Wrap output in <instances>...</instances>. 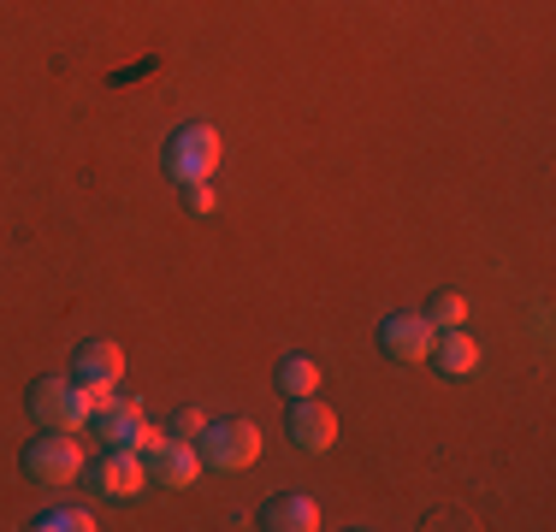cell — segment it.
<instances>
[{
    "label": "cell",
    "mask_w": 556,
    "mask_h": 532,
    "mask_svg": "<svg viewBox=\"0 0 556 532\" xmlns=\"http://www.w3.org/2000/svg\"><path fill=\"white\" fill-rule=\"evenodd\" d=\"M137 456H142V468H149V485H161V491H190L195 479H202V456H195L190 438L149 432Z\"/></svg>",
    "instance_id": "cell-2"
},
{
    "label": "cell",
    "mask_w": 556,
    "mask_h": 532,
    "mask_svg": "<svg viewBox=\"0 0 556 532\" xmlns=\"http://www.w3.org/2000/svg\"><path fill=\"white\" fill-rule=\"evenodd\" d=\"M290 438H296V449H308V456H326V449L338 444V415L326 403H314V396H296V408H290Z\"/></svg>",
    "instance_id": "cell-9"
},
{
    "label": "cell",
    "mask_w": 556,
    "mask_h": 532,
    "mask_svg": "<svg viewBox=\"0 0 556 532\" xmlns=\"http://www.w3.org/2000/svg\"><path fill=\"white\" fill-rule=\"evenodd\" d=\"M89 426H96V438L108 449H142V438L154 432L149 420H142V403H125V396H101L96 415H89Z\"/></svg>",
    "instance_id": "cell-7"
},
{
    "label": "cell",
    "mask_w": 556,
    "mask_h": 532,
    "mask_svg": "<svg viewBox=\"0 0 556 532\" xmlns=\"http://www.w3.org/2000/svg\"><path fill=\"white\" fill-rule=\"evenodd\" d=\"M30 415L42 432H89V415H96V396L77 379H36L30 384Z\"/></svg>",
    "instance_id": "cell-1"
},
{
    "label": "cell",
    "mask_w": 556,
    "mask_h": 532,
    "mask_svg": "<svg viewBox=\"0 0 556 532\" xmlns=\"http://www.w3.org/2000/svg\"><path fill=\"white\" fill-rule=\"evenodd\" d=\"M427 319H432V331H456V326H468V302H462L456 290H439V296L427 302Z\"/></svg>",
    "instance_id": "cell-14"
},
{
    "label": "cell",
    "mask_w": 556,
    "mask_h": 532,
    "mask_svg": "<svg viewBox=\"0 0 556 532\" xmlns=\"http://www.w3.org/2000/svg\"><path fill=\"white\" fill-rule=\"evenodd\" d=\"M314 391H320V362L314 355H285L278 362V396L296 403V396H314Z\"/></svg>",
    "instance_id": "cell-13"
},
{
    "label": "cell",
    "mask_w": 556,
    "mask_h": 532,
    "mask_svg": "<svg viewBox=\"0 0 556 532\" xmlns=\"http://www.w3.org/2000/svg\"><path fill=\"white\" fill-rule=\"evenodd\" d=\"M432 367L444 372V379H468L473 367H480V343L468 338V331H439V338H432V355H427Z\"/></svg>",
    "instance_id": "cell-12"
},
{
    "label": "cell",
    "mask_w": 556,
    "mask_h": 532,
    "mask_svg": "<svg viewBox=\"0 0 556 532\" xmlns=\"http://www.w3.org/2000/svg\"><path fill=\"white\" fill-rule=\"evenodd\" d=\"M195 456H202V468H214V473H237V468H249V461L261 456V432L249 420H207L202 426V438H195Z\"/></svg>",
    "instance_id": "cell-4"
},
{
    "label": "cell",
    "mask_w": 556,
    "mask_h": 532,
    "mask_svg": "<svg viewBox=\"0 0 556 532\" xmlns=\"http://www.w3.org/2000/svg\"><path fill=\"white\" fill-rule=\"evenodd\" d=\"M184 207H190V213H214V190H207V178L202 183H184Z\"/></svg>",
    "instance_id": "cell-17"
},
{
    "label": "cell",
    "mask_w": 556,
    "mask_h": 532,
    "mask_svg": "<svg viewBox=\"0 0 556 532\" xmlns=\"http://www.w3.org/2000/svg\"><path fill=\"white\" fill-rule=\"evenodd\" d=\"M30 527H36V532H89V527H96V515H89V509H72V503H65V509H42Z\"/></svg>",
    "instance_id": "cell-15"
},
{
    "label": "cell",
    "mask_w": 556,
    "mask_h": 532,
    "mask_svg": "<svg viewBox=\"0 0 556 532\" xmlns=\"http://www.w3.org/2000/svg\"><path fill=\"white\" fill-rule=\"evenodd\" d=\"M261 527L267 532H314L320 527V503L302 497V491H278V497H267V509H261Z\"/></svg>",
    "instance_id": "cell-11"
},
{
    "label": "cell",
    "mask_w": 556,
    "mask_h": 532,
    "mask_svg": "<svg viewBox=\"0 0 556 532\" xmlns=\"http://www.w3.org/2000/svg\"><path fill=\"white\" fill-rule=\"evenodd\" d=\"M219 130L214 125H184V130H172V142H166V172L178 183H202V178H214L219 172Z\"/></svg>",
    "instance_id": "cell-5"
},
{
    "label": "cell",
    "mask_w": 556,
    "mask_h": 532,
    "mask_svg": "<svg viewBox=\"0 0 556 532\" xmlns=\"http://www.w3.org/2000/svg\"><path fill=\"white\" fill-rule=\"evenodd\" d=\"M24 479H36V485H72V479H84V444H77V432H42L24 444Z\"/></svg>",
    "instance_id": "cell-3"
},
{
    "label": "cell",
    "mask_w": 556,
    "mask_h": 532,
    "mask_svg": "<svg viewBox=\"0 0 556 532\" xmlns=\"http://www.w3.org/2000/svg\"><path fill=\"white\" fill-rule=\"evenodd\" d=\"M89 479H96L101 497H118V503H125V497H137V491L149 485V468H142L137 449H108V456L96 461V473H89Z\"/></svg>",
    "instance_id": "cell-10"
},
{
    "label": "cell",
    "mask_w": 556,
    "mask_h": 532,
    "mask_svg": "<svg viewBox=\"0 0 556 532\" xmlns=\"http://www.w3.org/2000/svg\"><path fill=\"white\" fill-rule=\"evenodd\" d=\"M202 426H207L202 408H184V415L172 420V438H190V444H195V438H202Z\"/></svg>",
    "instance_id": "cell-16"
},
{
    "label": "cell",
    "mask_w": 556,
    "mask_h": 532,
    "mask_svg": "<svg viewBox=\"0 0 556 532\" xmlns=\"http://www.w3.org/2000/svg\"><path fill=\"white\" fill-rule=\"evenodd\" d=\"M432 319L427 314H391L386 326H379V350L391 355V362H403V367H415V362H427L432 355Z\"/></svg>",
    "instance_id": "cell-8"
},
{
    "label": "cell",
    "mask_w": 556,
    "mask_h": 532,
    "mask_svg": "<svg viewBox=\"0 0 556 532\" xmlns=\"http://www.w3.org/2000/svg\"><path fill=\"white\" fill-rule=\"evenodd\" d=\"M72 379L84 384L89 396H113L118 391V379H125V350H118L113 338H89V343H77V355H72Z\"/></svg>",
    "instance_id": "cell-6"
}]
</instances>
